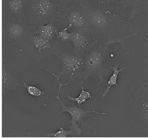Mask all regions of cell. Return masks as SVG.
Listing matches in <instances>:
<instances>
[{
	"label": "cell",
	"mask_w": 148,
	"mask_h": 139,
	"mask_svg": "<svg viewBox=\"0 0 148 139\" xmlns=\"http://www.w3.org/2000/svg\"><path fill=\"white\" fill-rule=\"evenodd\" d=\"M122 7L110 3L107 6L87 8L88 27V31L97 44L110 45L119 44L122 50L129 51L125 45L129 38L137 36L143 39L138 31H134L132 23L127 20Z\"/></svg>",
	"instance_id": "obj_1"
},
{
	"label": "cell",
	"mask_w": 148,
	"mask_h": 139,
	"mask_svg": "<svg viewBox=\"0 0 148 139\" xmlns=\"http://www.w3.org/2000/svg\"><path fill=\"white\" fill-rule=\"evenodd\" d=\"M129 113V122L135 131L148 137V80L130 99Z\"/></svg>",
	"instance_id": "obj_2"
},
{
	"label": "cell",
	"mask_w": 148,
	"mask_h": 139,
	"mask_svg": "<svg viewBox=\"0 0 148 139\" xmlns=\"http://www.w3.org/2000/svg\"><path fill=\"white\" fill-rule=\"evenodd\" d=\"M109 45L97 44L89 51L84 59V67L85 70L82 73L83 80L87 81L89 78L98 77L100 82H107L104 77L110 76L112 69L105 67L106 60L109 57Z\"/></svg>",
	"instance_id": "obj_3"
},
{
	"label": "cell",
	"mask_w": 148,
	"mask_h": 139,
	"mask_svg": "<svg viewBox=\"0 0 148 139\" xmlns=\"http://www.w3.org/2000/svg\"><path fill=\"white\" fill-rule=\"evenodd\" d=\"M27 55L39 63L49 59L61 50L58 39L50 40L34 32L27 35L17 45Z\"/></svg>",
	"instance_id": "obj_4"
},
{
	"label": "cell",
	"mask_w": 148,
	"mask_h": 139,
	"mask_svg": "<svg viewBox=\"0 0 148 139\" xmlns=\"http://www.w3.org/2000/svg\"><path fill=\"white\" fill-rule=\"evenodd\" d=\"M60 11L53 0H28L26 22L32 26L58 22Z\"/></svg>",
	"instance_id": "obj_5"
},
{
	"label": "cell",
	"mask_w": 148,
	"mask_h": 139,
	"mask_svg": "<svg viewBox=\"0 0 148 139\" xmlns=\"http://www.w3.org/2000/svg\"><path fill=\"white\" fill-rule=\"evenodd\" d=\"M55 56L60 59L62 63L61 71L58 74L50 72L43 66L42 67L55 76V81L58 82L63 76L69 79L70 81L81 84L83 80L82 78V73L84 68V59L78 57L74 54H71L66 49L64 51L59 50Z\"/></svg>",
	"instance_id": "obj_6"
},
{
	"label": "cell",
	"mask_w": 148,
	"mask_h": 139,
	"mask_svg": "<svg viewBox=\"0 0 148 139\" xmlns=\"http://www.w3.org/2000/svg\"><path fill=\"white\" fill-rule=\"evenodd\" d=\"M36 27L27 22L2 20V50L17 46L27 35L34 32Z\"/></svg>",
	"instance_id": "obj_7"
},
{
	"label": "cell",
	"mask_w": 148,
	"mask_h": 139,
	"mask_svg": "<svg viewBox=\"0 0 148 139\" xmlns=\"http://www.w3.org/2000/svg\"><path fill=\"white\" fill-rule=\"evenodd\" d=\"M58 82H59L60 87H59L58 95L56 96H53L52 95H50V96L54 97L57 98L60 101V103L62 105V111L58 113V116H57V119L59 122V125L60 124V121L58 119V116L60 115V113H63V112H67V113H69L71 115V119L69 121L68 123L70 125V129L73 132L74 136H80L82 134V130L80 128V125H81L82 127H84L86 125L89 128L91 129L92 131L96 135V134H95L93 129L90 127L86 123H84V119L90 116V117L94 118L95 120H97V118L93 117V116L91 114V113H95L103 115H107V113H99L95 110H93V111L85 110L81 108V106H79L77 104L76 105V104H73L71 106H67V105H65L64 104H63V102L60 99V90L63 85H67L70 82H68L67 83L62 84L60 82V80H59Z\"/></svg>",
	"instance_id": "obj_8"
},
{
	"label": "cell",
	"mask_w": 148,
	"mask_h": 139,
	"mask_svg": "<svg viewBox=\"0 0 148 139\" xmlns=\"http://www.w3.org/2000/svg\"><path fill=\"white\" fill-rule=\"evenodd\" d=\"M87 8L82 5H71L64 11L61 12L58 23L62 27H69L71 31L74 30L88 31Z\"/></svg>",
	"instance_id": "obj_9"
},
{
	"label": "cell",
	"mask_w": 148,
	"mask_h": 139,
	"mask_svg": "<svg viewBox=\"0 0 148 139\" xmlns=\"http://www.w3.org/2000/svg\"><path fill=\"white\" fill-rule=\"evenodd\" d=\"M28 0H2V20L26 22Z\"/></svg>",
	"instance_id": "obj_10"
},
{
	"label": "cell",
	"mask_w": 148,
	"mask_h": 139,
	"mask_svg": "<svg viewBox=\"0 0 148 139\" xmlns=\"http://www.w3.org/2000/svg\"><path fill=\"white\" fill-rule=\"evenodd\" d=\"M70 41L73 47V54L81 57L85 56V52L90 51L97 44L96 41L88 31L82 30L71 31Z\"/></svg>",
	"instance_id": "obj_11"
},
{
	"label": "cell",
	"mask_w": 148,
	"mask_h": 139,
	"mask_svg": "<svg viewBox=\"0 0 148 139\" xmlns=\"http://www.w3.org/2000/svg\"><path fill=\"white\" fill-rule=\"evenodd\" d=\"M5 50H2V92L5 95L18 86L23 87L18 78L14 75L12 70L8 66V59Z\"/></svg>",
	"instance_id": "obj_12"
},
{
	"label": "cell",
	"mask_w": 148,
	"mask_h": 139,
	"mask_svg": "<svg viewBox=\"0 0 148 139\" xmlns=\"http://www.w3.org/2000/svg\"><path fill=\"white\" fill-rule=\"evenodd\" d=\"M121 3L123 10L130 8L128 20L134 19L141 12L148 13V0H122L117 4Z\"/></svg>",
	"instance_id": "obj_13"
},
{
	"label": "cell",
	"mask_w": 148,
	"mask_h": 139,
	"mask_svg": "<svg viewBox=\"0 0 148 139\" xmlns=\"http://www.w3.org/2000/svg\"><path fill=\"white\" fill-rule=\"evenodd\" d=\"M23 85V87L26 89L27 95L32 100H37L43 104L45 100H48V95L46 91L43 90V88H41L36 86L35 84H27L25 81V80H22Z\"/></svg>",
	"instance_id": "obj_14"
},
{
	"label": "cell",
	"mask_w": 148,
	"mask_h": 139,
	"mask_svg": "<svg viewBox=\"0 0 148 139\" xmlns=\"http://www.w3.org/2000/svg\"><path fill=\"white\" fill-rule=\"evenodd\" d=\"M58 27L55 23L41 25L36 26L34 32L48 40H55L57 39V33L59 30Z\"/></svg>",
	"instance_id": "obj_15"
},
{
	"label": "cell",
	"mask_w": 148,
	"mask_h": 139,
	"mask_svg": "<svg viewBox=\"0 0 148 139\" xmlns=\"http://www.w3.org/2000/svg\"><path fill=\"white\" fill-rule=\"evenodd\" d=\"M120 63L116 64L115 66H112V65H110V67L112 69V72H113V74L112 75L110 76V77L108 81H107L106 85L107 86L106 89L104 90L103 93H101V98H105L107 96L108 93L110 92V89L113 86H116L117 87H119L118 84H117V79H118V75L119 73L122 72L125 67L122 68L120 70H118V67L119 66Z\"/></svg>",
	"instance_id": "obj_16"
},
{
	"label": "cell",
	"mask_w": 148,
	"mask_h": 139,
	"mask_svg": "<svg viewBox=\"0 0 148 139\" xmlns=\"http://www.w3.org/2000/svg\"><path fill=\"white\" fill-rule=\"evenodd\" d=\"M90 0H53L60 11L63 12L67 8L73 5H82L87 8L92 7L90 3Z\"/></svg>",
	"instance_id": "obj_17"
},
{
	"label": "cell",
	"mask_w": 148,
	"mask_h": 139,
	"mask_svg": "<svg viewBox=\"0 0 148 139\" xmlns=\"http://www.w3.org/2000/svg\"><path fill=\"white\" fill-rule=\"evenodd\" d=\"M84 80L80 84L81 91L80 93L79 96L77 97H73L69 95H67L66 96L69 98L71 101L73 102H76L77 104L79 106H81L82 104L83 103L86 102L87 99L90 98L91 97V95L90 93V91H87L85 90L83 85Z\"/></svg>",
	"instance_id": "obj_18"
},
{
	"label": "cell",
	"mask_w": 148,
	"mask_h": 139,
	"mask_svg": "<svg viewBox=\"0 0 148 139\" xmlns=\"http://www.w3.org/2000/svg\"><path fill=\"white\" fill-rule=\"evenodd\" d=\"M59 130L55 133H49L46 135L47 137H53V138H66L69 136H74L73 132L70 129L66 130L64 129V127H61L59 125Z\"/></svg>",
	"instance_id": "obj_19"
},
{
	"label": "cell",
	"mask_w": 148,
	"mask_h": 139,
	"mask_svg": "<svg viewBox=\"0 0 148 139\" xmlns=\"http://www.w3.org/2000/svg\"><path fill=\"white\" fill-rule=\"evenodd\" d=\"M69 28L68 27H62L60 31L57 33V39H60L64 41H70L71 38V32L68 31Z\"/></svg>",
	"instance_id": "obj_20"
},
{
	"label": "cell",
	"mask_w": 148,
	"mask_h": 139,
	"mask_svg": "<svg viewBox=\"0 0 148 139\" xmlns=\"http://www.w3.org/2000/svg\"><path fill=\"white\" fill-rule=\"evenodd\" d=\"M97 2V6L106 7L112 3H117V0H96Z\"/></svg>",
	"instance_id": "obj_21"
},
{
	"label": "cell",
	"mask_w": 148,
	"mask_h": 139,
	"mask_svg": "<svg viewBox=\"0 0 148 139\" xmlns=\"http://www.w3.org/2000/svg\"><path fill=\"white\" fill-rule=\"evenodd\" d=\"M147 24H148V23H147Z\"/></svg>",
	"instance_id": "obj_22"
}]
</instances>
